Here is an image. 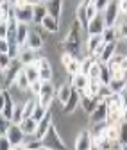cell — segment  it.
<instances>
[{"mask_svg":"<svg viewBox=\"0 0 127 150\" xmlns=\"http://www.w3.org/2000/svg\"><path fill=\"white\" fill-rule=\"evenodd\" d=\"M13 9H14V18L18 20V23H32L34 22V2H13Z\"/></svg>","mask_w":127,"mask_h":150,"instance_id":"cell-1","label":"cell"},{"mask_svg":"<svg viewBox=\"0 0 127 150\" xmlns=\"http://www.w3.org/2000/svg\"><path fill=\"white\" fill-rule=\"evenodd\" d=\"M56 95H57V86L54 84V82H43L41 93H40V97H38V104L48 111L52 107V104L56 102Z\"/></svg>","mask_w":127,"mask_h":150,"instance_id":"cell-2","label":"cell"},{"mask_svg":"<svg viewBox=\"0 0 127 150\" xmlns=\"http://www.w3.org/2000/svg\"><path fill=\"white\" fill-rule=\"evenodd\" d=\"M41 141H43V146H47V148H50V150H70V148L66 146V143L63 141V138H61V134H59V130H57L56 125L48 130V134H47Z\"/></svg>","mask_w":127,"mask_h":150,"instance_id":"cell-3","label":"cell"},{"mask_svg":"<svg viewBox=\"0 0 127 150\" xmlns=\"http://www.w3.org/2000/svg\"><path fill=\"white\" fill-rule=\"evenodd\" d=\"M14 109H16V102L13 100L11 93L7 89H2V109H0V112H2V120L11 122L13 115H14Z\"/></svg>","mask_w":127,"mask_h":150,"instance_id":"cell-4","label":"cell"},{"mask_svg":"<svg viewBox=\"0 0 127 150\" xmlns=\"http://www.w3.org/2000/svg\"><path fill=\"white\" fill-rule=\"evenodd\" d=\"M104 14V20L107 27H115L118 23V18H120V2H115V0H109L107 4V9L102 13Z\"/></svg>","mask_w":127,"mask_h":150,"instance_id":"cell-5","label":"cell"},{"mask_svg":"<svg viewBox=\"0 0 127 150\" xmlns=\"http://www.w3.org/2000/svg\"><path fill=\"white\" fill-rule=\"evenodd\" d=\"M93 146H95V143H93V136L89 132V129H82L77 134L74 150H93Z\"/></svg>","mask_w":127,"mask_h":150,"instance_id":"cell-6","label":"cell"},{"mask_svg":"<svg viewBox=\"0 0 127 150\" xmlns=\"http://www.w3.org/2000/svg\"><path fill=\"white\" fill-rule=\"evenodd\" d=\"M43 55V52H36V50H31L27 47H22L20 48V54H18V61H20L22 66H31V64H36L38 59Z\"/></svg>","mask_w":127,"mask_h":150,"instance_id":"cell-7","label":"cell"},{"mask_svg":"<svg viewBox=\"0 0 127 150\" xmlns=\"http://www.w3.org/2000/svg\"><path fill=\"white\" fill-rule=\"evenodd\" d=\"M4 136H7V139L11 141L13 146H20V145H23L25 139H27V136H25V132L22 130V127H20V125H14V123H11V127L7 129V132H6Z\"/></svg>","mask_w":127,"mask_h":150,"instance_id":"cell-8","label":"cell"},{"mask_svg":"<svg viewBox=\"0 0 127 150\" xmlns=\"http://www.w3.org/2000/svg\"><path fill=\"white\" fill-rule=\"evenodd\" d=\"M25 47L31 48V50H36V52H43V48H45V40H43L41 32H38L36 29H31Z\"/></svg>","mask_w":127,"mask_h":150,"instance_id":"cell-9","label":"cell"},{"mask_svg":"<svg viewBox=\"0 0 127 150\" xmlns=\"http://www.w3.org/2000/svg\"><path fill=\"white\" fill-rule=\"evenodd\" d=\"M107 29L106 20H104V14L100 13L97 18H93L88 25V36H97V34H104V30Z\"/></svg>","mask_w":127,"mask_h":150,"instance_id":"cell-10","label":"cell"},{"mask_svg":"<svg viewBox=\"0 0 127 150\" xmlns=\"http://www.w3.org/2000/svg\"><path fill=\"white\" fill-rule=\"evenodd\" d=\"M68 82L72 84V88H74V89H77L79 93H82L89 86V77H88V75H84V73H77V75H74V77H70V75H68Z\"/></svg>","mask_w":127,"mask_h":150,"instance_id":"cell-11","label":"cell"},{"mask_svg":"<svg viewBox=\"0 0 127 150\" xmlns=\"http://www.w3.org/2000/svg\"><path fill=\"white\" fill-rule=\"evenodd\" d=\"M107 116H109V107H107L106 102H100L97 105V109L93 111V115L89 116V122L93 123H100V122H107Z\"/></svg>","mask_w":127,"mask_h":150,"instance_id":"cell-12","label":"cell"},{"mask_svg":"<svg viewBox=\"0 0 127 150\" xmlns=\"http://www.w3.org/2000/svg\"><path fill=\"white\" fill-rule=\"evenodd\" d=\"M99 98L97 97H89V95H81V109L86 112L88 116H92L93 115V111L97 109L99 105Z\"/></svg>","mask_w":127,"mask_h":150,"instance_id":"cell-13","label":"cell"},{"mask_svg":"<svg viewBox=\"0 0 127 150\" xmlns=\"http://www.w3.org/2000/svg\"><path fill=\"white\" fill-rule=\"evenodd\" d=\"M48 16V11H47V4L45 2H34V25H41L43 20Z\"/></svg>","mask_w":127,"mask_h":150,"instance_id":"cell-14","label":"cell"},{"mask_svg":"<svg viewBox=\"0 0 127 150\" xmlns=\"http://www.w3.org/2000/svg\"><path fill=\"white\" fill-rule=\"evenodd\" d=\"M72 93H74V88H72V84H70V82L61 84V86H57V95H56V100H57L59 104H63V105H65V104L70 100Z\"/></svg>","mask_w":127,"mask_h":150,"instance_id":"cell-15","label":"cell"},{"mask_svg":"<svg viewBox=\"0 0 127 150\" xmlns=\"http://www.w3.org/2000/svg\"><path fill=\"white\" fill-rule=\"evenodd\" d=\"M45 4H47L48 16L56 18V20H61V16H63V2H57V0H50V2H45Z\"/></svg>","mask_w":127,"mask_h":150,"instance_id":"cell-16","label":"cell"},{"mask_svg":"<svg viewBox=\"0 0 127 150\" xmlns=\"http://www.w3.org/2000/svg\"><path fill=\"white\" fill-rule=\"evenodd\" d=\"M29 32H31V27H29L27 23H18V30H16V43L20 45V48L27 45Z\"/></svg>","mask_w":127,"mask_h":150,"instance_id":"cell-17","label":"cell"},{"mask_svg":"<svg viewBox=\"0 0 127 150\" xmlns=\"http://www.w3.org/2000/svg\"><path fill=\"white\" fill-rule=\"evenodd\" d=\"M75 20L81 23V27L88 32V25H89V22H88V16H86V2H81V4H77V11H75Z\"/></svg>","mask_w":127,"mask_h":150,"instance_id":"cell-18","label":"cell"},{"mask_svg":"<svg viewBox=\"0 0 127 150\" xmlns=\"http://www.w3.org/2000/svg\"><path fill=\"white\" fill-rule=\"evenodd\" d=\"M14 86H16L18 89H22V91H31V81L27 79L23 68L20 70V73H18V77H16V81H14Z\"/></svg>","mask_w":127,"mask_h":150,"instance_id":"cell-19","label":"cell"},{"mask_svg":"<svg viewBox=\"0 0 127 150\" xmlns=\"http://www.w3.org/2000/svg\"><path fill=\"white\" fill-rule=\"evenodd\" d=\"M22 130L25 132V136H36V130H38V122L32 120V118H27L22 122Z\"/></svg>","mask_w":127,"mask_h":150,"instance_id":"cell-20","label":"cell"},{"mask_svg":"<svg viewBox=\"0 0 127 150\" xmlns=\"http://www.w3.org/2000/svg\"><path fill=\"white\" fill-rule=\"evenodd\" d=\"M36 107H38V98H36V97H31V98L23 104V120L32 118V115H34Z\"/></svg>","mask_w":127,"mask_h":150,"instance_id":"cell-21","label":"cell"},{"mask_svg":"<svg viewBox=\"0 0 127 150\" xmlns=\"http://www.w3.org/2000/svg\"><path fill=\"white\" fill-rule=\"evenodd\" d=\"M23 71H25V75H27V79L31 81V84L36 82V81H40V68H38V64L23 66Z\"/></svg>","mask_w":127,"mask_h":150,"instance_id":"cell-22","label":"cell"},{"mask_svg":"<svg viewBox=\"0 0 127 150\" xmlns=\"http://www.w3.org/2000/svg\"><path fill=\"white\" fill-rule=\"evenodd\" d=\"M23 146H25V150H40V148L43 146V141L38 139L36 136H27Z\"/></svg>","mask_w":127,"mask_h":150,"instance_id":"cell-23","label":"cell"},{"mask_svg":"<svg viewBox=\"0 0 127 150\" xmlns=\"http://www.w3.org/2000/svg\"><path fill=\"white\" fill-rule=\"evenodd\" d=\"M65 71L70 75V77H74V75L81 73V59H72V61L65 66Z\"/></svg>","mask_w":127,"mask_h":150,"instance_id":"cell-24","label":"cell"},{"mask_svg":"<svg viewBox=\"0 0 127 150\" xmlns=\"http://www.w3.org/2000/svg\"><path fill=\"white\" fill-rule=\"evenodd\" d=\"M111 79H113V75H111V70H109V66L100 63V79H99V81H100L102 84H106V86H109Z\"/></svg>","mask_w":127,"mask_h":150,"instance_id":"cell-25","label":"cell"},{"mask_svg":"<svg viewBox=\"0 0 127 150\" xmlns=\"http://www.w3.org/2000/svg\"><path fill=\"white\" fill-rule=\"evenodd\" d=\"M97 61L92 57V55H86V57H82L81 59V73H84V75H88L89 73V70L93 68V64H95Z\"/></svg>","mask_w":127,"mask_h":150,"instance_id":"cell-26","label":"cell"},{"mask_svg":"<svg viewBox=\"0 0 127 150\" xmlns=\"http://www.w3.org/2000/svg\"><path fill=\"white\" fill-rule=\"evenodd\" d=\"M109 88H111V91L113 93H122L125 88H127V79H111V82H109Z\"/></svg>","mask_w":127,"mask_h":150,"instance_id":"cell-27","label":"cell"},{"mask_svg":"<svg viewBox=\"0 0 127 150\" xmlns=\"http://www.w3.org/2000/svg\"><path fill=\"white\" fill-rule=\"evenodd\" d=\"M104 138L109 143L118 141V125H109V127H107V130L104 132Z\"/></svg>","mask_w":127,"mask_h":150,"instance_id":"cell-28","label":"cell"},{"mask_svg":"<svg viewBox=\"0 0 127 150\" xmlns=\"http://www.w3.org/2000/svg\"><path fill=\"white\" fill-rule=\"evenodd\" d=\"M99 14H100V13H99L95 2H86V16H88V22H92L93 18H97Z\"/></svg>","mask_w":127,"mask_h":150,"instance_id":"cell-29","label":"cell"},{"mask_svg":"<svg viewBox=\"0 0 127 150\" xmlns=\"http://www.w3.org/2000/svg\"><path fill=\"white\" fill-rule=\"evenodd\" d=\"M118 143L122 146L127 145V122H122L118 125Z\"/></svg>","mask_w":127,"mask_h":150,"instance_id":"cell-30","label":"cell"},{"mask_svg":"<svg viewBox=\"0 0 127 150\" xmlns=\"http://www.w3.org/2000/svg\"><path fill=\"white\" fill-rule=\"evenodd\" d=\"M13 57L9 54H2V57H0V68H2V71H7L9 68H11V64H13Z\"/></svg>","mask_w":127,"mask_h":150,"instance_id":"cell-31","label":"cell"},{"mask_svg":"<svg viewBox=\"0 0 127 150\" xmlns=\"http://www.w3.org/2000/svg\"><path fill=\"white\" fill-rule=\"evenodd\" d=\"M47 112H48V111H47L45 107H41V105L38 104V107H36V111H34V115H32V120H36V122L40 123V122H41V120H43V118L47 116Z\"/></svg>","mask_w":127,"mask_h":150,"instance_id":"cell-32","label":"cell"},{"mask_svg":"<svg viewBox=\"0 0 127 150\" xmlns=\"http://www.w3.org/2000/svg\"><path fill=\"white\" fill-rule=\"evenodd\" d=\"M116 54L122 57H127V40H118L116 41Z\"/></svg>","mask_w":127,"mask_h":150,"instance_id":"cell-33","label":"cell"},{"mask_svg":"<svg viewBox=\"0 0 127 150\" xmlns=\"http://www.w3.org/2000/svg\"><path fill=\"white\" fill-rule=\"evenodd\" d=\"M41 88H43V82H41V81L32 82V84H31V95L38 98V97H40V93H41Z\"/></svg>","mask_w":127,"mask_h":150,"instance_id":"cell-34","label":"cell"},{"mask_svg":"<svg viewBox=\"0 0 127 150\" xmlns=\"http://www.w3.org/2000/svg\"><path fill=\"white\" fill-rule=\"evenodd\" d=\"M11 148H13V145L7 139V136H2V141H0V150H11Z\"/></svg>","mask_w":127,"mask_h":150,"instance_id":"cell-35","label":"cell"},{"mask_svg":"<svg viewBox=\"0 0 127 150\" xmlns=\"http://www.w3.org/2000/svg\"><path fill=\"white\" fill-rule=\"evenodd\" d=\"M0 50H2V54H9L11 50V43L7 40H0Z\"/></svg>","mask_w":127,"mask_h":150,"instance_id":"cell-36","label":"cell"},{"mask_svg":"<svg viewBox=\"0 0 127 150\" xmlns=\"http://www.w3.org/2000/svg\"><path fill=\"white\" fill-rule=\"evenodd\" d=\"M95 4H97V9H99V13H104L106 9H107V4H109V0H95Z\"/></svg>","mask_w":127,"mask_h":150,"instance_id":"cell-37","label":"cell"},{"mask_svg":"<svg viewBox=\"0 0 127 150\" xmlns=\"http://www.w3.org/2000/svg\"><path fill=\"white\" fill-rule=\"evenodd\" d=\"M120 13L127 14V0H122V2H120Z\"/></svg>","mask_w":127,"mask_h":150,"instance_id":"cell-38","label":"cell"},{"mask_svg":"<svg viewBox=\"0 0 127 150\" xmlns=\"http://www.w3.org/2000/svg\"><path fill=\"white\" fill-rule=\"evenodd\" d=\"M122 70L127 73V57H125V59H123V63H122Z\"/></svg>","mask_w":127,"mask_h":150,"instance_id":"cell-39","label":"cell"},{"mask_svg":"<svg viewBox=\"0 0 127 150\" xmlns=\"http://www.w3.org/2000/svg\"><path fill=\"white\" fill-rule=\"evenodd\" d=\"M11 150H25V146H23V145H20V146H13Z\"/></svg>","mask_w":127,"mask_h":150,"instance_id":"cell-40","label":"cell"},{"mask_svg":"<svg viewBox=\"0 0 127 150\" xmlns=\"http://www.w3.org/2000/svg\"><path fill=\"white\" fill-rule=\"evenodd\" d=\"M40 150H50V148H47V146H41V148H40Z\"/></svg>","mask_w":127,"mask_h":150,"instance_id":"cell-41","label":"cell"},{"mask_svg":"<svg viewBox=\"0 0 127 150\" xmlns=\"http://www.w3.org/2000/svg\"><path fill=\"white\" fill-rule=\"evenodd\" d=\"M122 150H127V145H123V146H122Z\"/></svg>","mask_w":127,"mask_h":150,"instance_id":"cell-42","label":"cell"},{"mask_svg":"<svg viewBox=\"0 0 127 150\" xmlns=\"http://www.w3.org/2000/svg\"><path fill=\"white\" fill-rule=\"evenodd\" d=\"M93 150H102V148H99V146H93Z\"/></svg>","mask_w":127,"mask_h":150,"instance_id":"cell-43","label":"cell"}]
</instances>
